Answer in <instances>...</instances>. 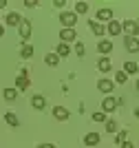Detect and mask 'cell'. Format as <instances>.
<instances>
[{
  "instance_id": "obj_1",
  "label": "cell",
  "mask_w": 139,
  "mask_h": 148,
  "mask_svg": "<svg viewBox=\"0 0 139 148\" xmlns=\"http://www.w3.org/2000/svg\"><path fill=\"white\" fill-rule=\"evenodd\" d=\"M60 22L64 25V29H73L77 22V13L75 11H62L60 13Z\"/></svg>"
},
{
  "instance_id": "obj_2",
  "label": "cell",
  "mask_w": 139,
  "mask_h": 148,
  "mask_svg": "<svg viewBox=\"0 0 139 148\" xmlns=\"http://www.w3.org/2000/svg\"><path fill=\"white\" fill-rule=\"evenodd\" d=\"M121 31H126V36H130V38H137L139 25L135 20H124V22H121Z\"/></svg>"
},
{
  "instance_id": "obj_3",
  "label": "cell",
  "mask_w": 139,
  "mask_h": 148,
  "mask_svg": "<svg viewBox=\"0 0 139 148\" xmlns=\"http://www.w3.org/2000/svg\"><path fill=\"white\" fill-rule=\"evenodd\" d=\"M29 88V73L22 71V73L16 77V91H27Z\"/></svg>"
},
{
  "instance_id": "obj_4",
  "label": "cell",
  "mask_w": 139,
  "mask_h": 148,
  "mask_svg": "<svg viewBox=\"0 0 139 148\" xmlns=\"http://www.w3.org/2000/svg\"><path fill=\"white\" fill-rule=\"evenodd\" d=\"M117 108V99L115 97H104L102 99V111L104 113H113Z\"/></svg>"
},
{
  "instance_id": "obj_5",
  "label": "cell",
  "mask_w": 139,
  "mask_h": 148,
  "mask_svg": "<svg viewBox=\"0 0 139 148\" xmlns=\"http://www.w3.org/2000/svg\"><path fill=\"white\" fill-rule=\"evenodd\" d=\"M18 33H20L22 40H29V36H31V22H29V20H22V22H20Z\"/></svg>"
},
{
  "instance_id": "obj_6",
  "label": "cell",
  "mask_w": 139,
  "mask_h": 148,
  "mask_svg": "<svg viewBox=\"0 0 139 148\" xmlns=\"http://www.w3.org/2000/svg\"><path fill=\"white\" fill-rule=\"evenodd\" d=\"M97 88H99L102 93H110L113 88H115V82H113V80H106V77H102V80L97 82Z\"/></svg>"
},
{
  "instance_id": "obj_7",
  "label": "cell",
  "mask_w": 139,
  "mask_h": 148,
  "mask_svg": "<svg viewBox=\"0 0 139 148\" xmlns=\"http://www.w3.org/2000/svg\"><path fill=\"white\" fill-rule=\"evenodd\" d=\"M75 38H77L75 29H62V31H60V40H62L64 44H66V42H73Z\"/></svg>"
},
{
  "instance_id": "obj_8",
  "label": "cell",
  "mask_w": 139,
  "mask_h": 148,
  "mask_svg": "<svg viewBox=\"0 0 139 148\" xmlns=\"http://www.w3.org/2000/svg\"><path fill=\"white\" fill-rule=\"evenodd\" d=\"M124 44H126V51H130V53H137V51H139V40H137V38H130V36H126Z\"/></svg>"
},
{
  "instance_id": "obj_9",
  "label": "cell",
  "mask_w": 139,
  "mask_h": 148,
  "mask_svg": "<svg viewBox=\"0 0 139 148\" xmlns=\"http://www.w3.org/2000/svg\"><path fill=\"white\" fill-rule=\"evenodd\" d=\"M53 117L58 119V122H66L68 119V111L64 108V106H55L53 108Z\"/></svg>"
},
{
  "instance_id": "obj_10",
  "label": "cell",
  "mask_w": 139,
  "mask_h": 148,
  "mask_svg": "<svg viewBox=\"0 0 139 148\" xmlns=\"http://www.w3.org/2000/svg\"><path fill=\"white\" fill-rule=\"evenodd\" d=\"M5 22H7V25H9V27H20V22H22V18H20V13L11 11V13H7Z\"/></svg>"
},
{
  "instance_id": "obj_11",
  "label": "cell",
  "mask_w": 139,
  "mask_h": 148,
  "mask_svg": "<svg viewBox=\"0 0 139 148\" xmlns=\"http://www.w3.org/2000/svg\"><path fill=\"white\" fill-rule=\"evenodd\" d=\"M106 33H110V36H119V33H121V22L110 20L108 25H106Z\"/></svg>"
},
{
  "instance_id": "obj_12",
  "label": "cell",
  "mask_w": 139,
  "mask_h": 148,
  "mask_svg": "<svg viewBox=\"0 0 139 148\" xmlns=\"http://www.w3.org/2000/svg\"><path fill=\"white\" fill-rule=\"evenodd\" d=\"M88 27H91V31L95 33V36H104V33H106V27H104L102 22H97V20H91Z\"/></svg>"
},
{
  "instance_id": "obj_13",
  "label": "cell",
  "mask_w": 139,
  "mask_h": 148,
  "mask_svg": "<svg viewBox=\"0 0 139 148\" xmlns=\"http://www.w3.org/2000/svg\"><path fill=\"white\" fill-rule=\"evenodd\" d=\"M97 51H99V53H104V56H108L110 51H113V42H110V40H99Z\"/></svg>"
},
{
  "instance_id": "obj_14",
  "label": "cell",
  "mask_w": 139,
  "mask_h": 148,
  "mask_svg": "<svg viewBox=\"0 0 139 148\" xmlns=\"http://www.w3.org/2000/svg\"><path fill=\"white\" fill-rule=\"evenodd\" d=\"M31 106H33L36 111H42L44 106H47V99H44L42 95H33V97H31Z\"/></svg>"
},
{
  "instance_id": "obj_15",
  "label": "cell",
  "mask_w": 139,
  "mask_h": 148,
  "mask_svg": "<svg viewBox=\"0 0 139 148\" xmlns=\"http://www.w3.org/2000/svg\"><path fill=\"white\" fill-rule=\"evenodd\" d=\"M104 20H113V9H97V22H104Z\"/></svg>"
},
{
  "instance_id": "obj_16",
  "label": "cell",
  "mask_w": 139,
  "mask_h": 148,
  "mask_svg": "<svg viewBox=\"0 0 139 148\" xmlns=\"http://www.w3.org/2000/svg\"><path fill=\"white\" fill-rule=\"evenodd\" d=\"M97 69H99L102 73H108L110 69H113V64H110V60H108V58L104 56V58H99V60H97Z\"/></svg>"
},
{
  "instance_id": "obj_17",
  "label": "cell",
  "mask_w": 139,
  "mask_h": 148,
  "mask_svg": "<svg viewBox=\"0 0 139 148\" xmlns=\"http://www.w3.org/2000/svg\"><path fill=\"white\" fill-rule=\"evenodd\" d=\"M68 53H71L68 44H64V42H62V44H58V47H55V56H58V58H66Z\"/></svg>"
},
{
  "instance_id": "obj_18",
  "label": "cell",
  "mask_w": 139,
  "mask_h": 148,
  "mask_svg": "<svg viewBox=\"0 0 139 148\" xmlns=\"http://www.w3.org/2000/svg\"><path fill=\"white\" fill-rule=\"evenodd\" d=\"M5 122L9 124V126H20V119H18V115H16V113H5Z\"/></svg>"
},
{
  "instance_id": "obj_19",
  "label": "cell",
  "mask_w": 139,
  "mask_h": 148,
  "mask_svg": "<svg viewBox=\"0 0 139 148\" xmlns=\"http://www.w3.org/2000/svg\"><path fill=\"white\" fill-rule=\"evenodd\" d=\"M84 144H86V146H95V144H99V133H88V135L84 137Z\"/></svg>"
},
{
  "instance_id": "obj_20",
  "label": "cell",
  "mask_w": 139,
  "mask_h": 148,
  "mask_svg": "<svg viewBox=\"0 0 139 148\" xmlns=\"http://www.w3.org/2000/svg\"><path fill=\"white\" fill-rule=\"evenodd\" d=\"M2 95H5L7 102H16V97H18V91H16V88H5V91H2Z\"/></svg>"
},
{
  "instance_id": "obj_21",
  "label": "cell",
  "mask_w": 139,
  "mask_h": 148,
  "mask_svg": "<svg viewBox=\"0 0 139 148\" xmlns=\"http://www.w3.org/2000/svg\"><path fill=\"white\" fill-rule=\"evenodd\" d=\"M20 56H22L24 60H29V58L33 56V47H31V44H22V49H20Z\"/></svg>"
},
{
  "instance_id": "obj_22",
  "label": "cell",
  "mask_w": 139,
  "mask_h": 148,
  "mask_svg": "<svg viewBox=\"0 0 139 148\" xmlns=\"http://www.w3.org/2000/svg\"><path fill=\"white\" fill-rule=\"evenodd\" d=\"M137 71H139V66H137V64H135V62H126V64H124V73H130V75H135V73H137Z\"/></svg>"
},
{
  "instance_id": "obj_23",
  "label": "cell",
  "mask_w": 139,
  "mask_h": 148,
  "mask_svg": "<svg viewBox=\"0 0 139 148\" xmlns=\"http://www.w3.org/2000/svg\"><path fill=\"white\" fill-rule=\"evenodd\" d=\"M44 62H47L49 66H58V64H60V58L55 56V53H49V56L44 58Z\"/></svg>"
},
{
  "instance_id": "obj_24",
  "label": "cell",
  "mask_w": 139,
  "mask_h": 148,
  "mask_svg": "<svg viewBox=\"0 0 139 148\" xmlns=\"http://www.w3.org/2000/svg\"><path fill=\"white\" fill-rule=\"evenodd\" d=\"M88 11V2H75V13H86Z\"/></svg>"
},
{
  "instance_id": "obj_25",
  "label": "cell",
  "mask_w": 139,
  "mask_h": 148,
  "mask_svg": "<svg viewBox=\"0 0 139 148\" xmlns=\"http://www.w3.org/2000/svg\"><path fill=\"white\" fill-rule=\"evenodd\" d=\"M126 80H128V75L124 73V71H117L115 73V82L117 84H126Z\"/></svg>"
},
{
  "instance_id": "obj_26",
  "label": "cell",
  "mask_w": 139,
  "mask_h": 148,
  "mask_svg": "<svg viewBox=\"0 0 139 148\" xmlns=\"http://www.w3.org/2000/svg\"><path fill=\"white\" fill-rule=\"evenodd\" d=\"M93 122H106V113H104V111L93 113Z\"/></svg>"
},
{
  "instance_id": "obj_27",
  "label": "cell",
  "mask_w": 139,
  "mask_h": 148,
  "mask_svg": "<svg viewBox=\"0 0 139 148\" xmlns=\"http://www.w3.org/2000/svg\"><path fill=\"white\" fill-rule=\"evenodd\" d=\"M106 130H108V133H115L117 130V122L115 119H106Z\"/></svg>"
},
{
  "instance_id": "obj_28",
  "label": "cell",
  "mask_w": 139,
  "mask_h": 148,
  "mask_svg": "<svg viewBox=\"0 0 139 148\" xmlns=\"http://www.w3.org/2000/svg\"><path fill=\"white\" fill-rule=\"evenodd\" d=\"M75 53H77L79 58H82V56L86 53V49H84V44H82V42H77V44H75Z\"/></svg>"
},
{
  "instance_id": "obj_29",
  "label": "cell",
  "mask_w": 139,
  "mask_h": 148,
  "mask_svg": "<svg viewBox=\"0 0 139 148\" xmlns=\"http://www.w3.org/2000/svg\"><path fill=\"white\" fill-rule=\"evenodd\" d=\"M124 142H126V133H117V137H115V144H119V146H121Z\"/></svg>"
},
{
  "instance_id": "obj_30",
  "label": "cell",
  "mask_w": 139,
  "mask_h": 148,
  "mask_svg": "<svg viewBox=\"0 0 139 148\" xmlns=\"http://www.w3.org/2000/svg\"><path fill=\"white\" fill-rule=\"evenodd\" d=\"M24 7H31V9H33V7H38V0H24Z\"/></svg>"
},
{
  "instance_id": "obj_31",
  "label": "cell",
  "mask_w": 139,
  "mask_h": 148,
  "mask_svg": "<svg viewBox=\"0 0 139 148\" xmlns=\"http://www.w3.org/2000/svg\"><path fill=\"white\" fill-rule=\"evenodd\" d=\"M53 5H55V7H58V9H62V7H64V5H66V2H64V0H55V2H53Z\"/></svg>"
},
{
  "instance_id": "obj_32",
  "label": "cell",
  "mask_w": 139,
  "mask_h": 148,
  "mask_svg": "<svg viewBox=\"0 0 139 148\" xmlns=\"http://www.w3.org/2000/svg\"><path fill=\"white\" fill-rule=\"evenodd\" d=\"M121 148H135V146H133V142H124V144H121Z\"/></svg>"
},
{
  "instance_id": "obj_33",
  "label": "cell",
  "mask_w": 139,
  "mask_h": 148,
  "mask_svg": "<svg viewBox=\"0 0 139 148\" xmlns=\"http://www.w3.org/2000/svg\"><path fill=\"white\" fill-rule=\"evenodd\" d=\"M38 148H55V144H40Z\"/></svg>"
},
{
  "instance_id": "obj_34",
  "label": "cell",
  "mask_w": 139,
  "mask_h": 148,
  "mask_svg": "<svg viewBox=\"0 0 139 148\" xmlns=\"http://www.w3.org/2000/svg\"><path fill=\"white\" fill-rule=\"evenodd\" d=\"M7 7V0H0V9H5Z\"/></svg>"
},
{
  "instance_id": "obj_35",
  "label": "cell",
  "mask_w": 139,
  "mask_h": 148,
  "mask_svg": "<svg viewBox=\"0 0 139 148\" xmlns=\"http://www.w3.org/2000/svg\"><path fill=\"white\" fill-rule=\"evenodd\" d=\"M2 36H5V27L0 25V38H2Z\"/></svg>"
},
{
  "instance_id": "obj_36",
  "label": "cell",
  "mask_w": 139,
  "mask_h": 148,
  "mask_svg": "<svg viewBox=\"0 0 139 148\" xmlns=\"http://www.w3.org/2000/svg\"><path fill=\"white\" fill-rule=\"evenodd\" d=\"M135 115H137V117H139V108H135Z\"/></svg>"
},
{
  "instance_id": "obj_37",
  "label": "cell",
  "mask_w": 139,
  "mask_h": 148,
  "mask_svg": "<svg viewBox=\"0 0 139 148\" xmlns=\"http://www.w3.org/2000/svg\"><path fill=\"white\" fill-rule=\"evenodd\" d=\"M137 93H139V80H137Z\"/></svg>"
},
{
  "instance_id": "obj_38",
  "label": "cell",
  "mask_w": 139,
  "mask_h": 148,
  "mask_svg": "<svg viewBox=\"0 0 139 148\" xmlns=\"http://www.w3.org/2000/svg\"><path fill=\"white\" fill-rule=\"evenodd\" d=\"M137 25H139V20H137Z\"/></svg>"
}]
</instances>
